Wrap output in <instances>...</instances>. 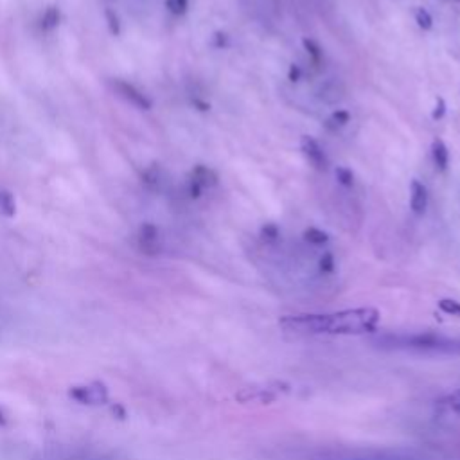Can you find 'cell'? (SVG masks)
<instances>
[{
  "instance_id": "6da1fadb",
  "label": "cell",
  "mask_w": 460,
  "mask_h": 460,
  "mask_svg": "<svg viewBox=\"0 0 460 460\" xmlns=\"http://www.w3.org/2000/svg\"><path fill=\"white\" fill-rule=\"evenodd\" d=\"M380 311L374 308H354L335 313H302L286 315L279 326L286 333L299 336L320 335H369L378 329Z\"/></svg>"
},
{
  "instance_id": "7a4b0ae2",
  "label": "cell",
  "mask_w": 460,
  "mask_h": 460,
  "mask_svg": "<svg viewBox=\"0 0 460 460\" xmlns=\"http://www.w3.org/2000/svg\"><path fill=\"white\" fill-rule=\"evenodd\" d=\"M374 346L419 356H460V336L453 338L437 333H390L374 338Z\"/></svg>"
},
{
  "instance_id": "3957f363",
  "label": "cell",
  "mask_w": 460,
  "mask_h": 460,
  "mask_svg": "<svg viewBox=\"0 0 460 460\" xmlns=\"http://www.w3.org/2000/svg\"><path fill=\"white\" fill-rule=\"evenodd\" d=\"M302 460H432L415 448L388 446H323L302 453Z\"/></svg>"
},
{
  "instance_id": "277c9868",
  "label": "cell",
  "mask_w": 460,
  "mask_h": 460,
  "mask_svg": "<svg viewBox=\"0 0 460 460\" xmlns=\"http://www.w3.org/2000/svg\"><path fill=\"white\" fill-rule=\"evenodd\" d=\"M110 87L119 97H122V100L132 105V107L139 108V110H151V100H149L144 92L139 90L134 83H128V81L124 80H112Z\"/></svg>"
},
{
  "instance_id": "5b68a950",
  "label": "cell",
  "mask_w": 460,
  "mask_h": 460,
  "mask_svg": "<svg viewBox=\"0 0 460 460\" xmlns=\"http://www.w3.org/2000/svg\"><path fill=\"white\" fill-rule=\"evenodd\" d=\"M69 396L73 397L74 401H77V403L95 407V405L107 403L108 388L101 383H90V385H83V387L70 388Z\"/></svg>"
},
{
  "instance_id": "8992f818",
  "label": "cell",
  "mask_w": 460,
  "mask_h": 460,
  "mask_svg": "<svg viewBox=\"0 0 460 460\" xmlns=\"http://www.w3.org/2000/svg\"><path fill=\"white\" fill-rule=\"evenodd\" d=\"M301 149L315 169H319V171H326V169L329 168V160H327L326 153H323V149L320 148V144L313 137H309V135H302Z\"/></svg>"
},
{
  "instance_id": "52a82bcc",
  "label": "cell",
  "mask_w": 460,
  "mask_h": 460,
  "mask_svg": "<svg viewBox=\"0 0 460 460\" xmlns=\"http://www.w3.org/2000/svg\"><path fill=\"white\" fill-rule=\"evenodd\" d=\"M159 237H160L159 228H156L155 225L153 223L141 225V228H139V236H137L139 248H141V250L148 255L159 254V250H160Z\"/></svg>"
},
{
  "instance_id": "ba28073f",
  "label": "cell",
  "mask_w": 460,
  "mask_h": 460,
  "mask_svg": "<svg viewBox=\"0 0 460 460\" xmlns=\"http://www.w3.org/2000/svg\"><path fill=\"white\" fill-rule=\"evenodd\" d=\"M428 207V189L422 186L419 180H412L410 183V209L414 210V214L421 216L426 213Z\"/></svg>"
},
{
  "instance_id": "9c48e42d",
  "label": "cell",
  "mask_w": 460,
  "mask_h": 460,
  "mask_svg": "<svg viewBox=\"0 0 460 460\" xmlns=\"http://www.w3.org/2000/svg\"><path fill=\"white\" fill-rule=\"evenodd\" d=\"M191 180H194L202 189H205V187L218 186V180L220 178H218L214 169L207 168V166H196V168L191 171Z\"/></svg>"
},
{
  "instance_id": "30bf717a",
  "label": "cell",
  "mask_w": 460,
  "mask_h": 460,
  "mask_svg": "<svg viewBox=\"0 0 460 460\" xmlns=\"http://www.w3.org/2000/svg\"><path fill=\"white\" fill-rule=\"evenodd\" d=\"M432 155H434V162L437 166L439 171H446L449 166V151L442 141H434L432 144Z\"/></svg>"
},
{
  "instance_id": "8fae6325",
  "label": "cell",
  "mask_w": 460,
  "mask_h": 460,
  "mask_svg": "<svg viewBox=\"0 0 460 460\" xmlns=\"http://www.w3.org/2000/svg\"><path fill=\"white\" fill-rule=\"evenodd\" d=\"M437 407L446 414H460V390H455L442 397L437 403Z\"/></svg>"
},
{
  "instance_id": "7c38bea8",
  "label": "cell",
  "mask_w": 460,
  "mask_h": 460,
  "mask_svg": "<svg viewBox=\"0 0 460 460\" xmlns=\"http://www.w3.org/2000/svg\"><path fill=\"white\" fill-rule=\"evenodd\" d=\"M0 213L8 218H13L16 214L15 196H13L9 191H4V189L0 191Z\"/></svg>"
},
{
  "instance_id": "4fadbf2b",
  "label": "cell",
  "mask_w": 460,
  "mask_h": 460,
  "mask_svg": "<svg viewBox=\"0 0 460 460\" xmlns=\"http://www.w3.org/2000/svg\"><path fill=\"white\" fill-rule=\"evenodd\" d=\"M60 9L56 8V6H50V8H47L46 11H43L42 15V27L46 31H53L56 29L58 23H60Z\"/></svg>"
},
{
  "instance_id": "5bb4252c",
  "label": "cell",
  "mask_w": 460,
  "mask_h": 460,
  "mask_svg": "<svg viewBox=\"0 0 460 460\" xmlns=\"http://www.w3.org/2000/svg\"><path fill=\"white\" fill-rule=\"evenodd\" d=\"M304 240L308 241V243L311 245H326L327 241H329V236H327V232H323V230H320V228L316 227H309L304 230Z\"/></svg>"
},
{
  "instance_id": "9a60e30c",
  "label": "cell",
  "mask_w": 460,
  "mask_h": 460,
  "mask_svg": "<svg viewBox=\"0 0 460 460\" xmlns=\"http://www.w3.org/2000/svg\"><path fill=\"white\" fill-rule=\"evenodd\" d=\"M351 121V114L347 110H335L331 114V117L327 119V126L333 129L340 128V126H346L347 122Z\"/></svg>"
},
{
  "instance_id": "2e32d148",
  "label": "cell",
  "mask_w": 460,
  "mask_h": 460,
  "mask_svg": "<svg viewBox=\"0 0 460 460\" xmlns=\"http://www.w3.org/2000/svg\"><path fill=\"white\" fill-rule=\"evenodd\" d=\"M105 18H107L108 31H110L112 35L114 36L121 35V18H119L117 13H115L114 9H107V11H105Z\"/></svg>"
},
{
  "instance_id": "e0dca14e",
  "label": "cell",
  "mask_w": 460,
  "mask_h": 460,
  "mask_svg": "<svg viewBox=\"0 0 460 460\" xmlns=\"http://www.w3.org/2000/svg\"><path fill=\"white\" fill-rule=\"evenodd\" d=\"M415 22H417V26L424 31H430L432 27H434V18H432V15L426 11L424 8L415 9Z\"/></svg>"
},
{
  "instance_id": "ac0fdd59",
  "label": "cell",
  "mask_w": 460,
  "mask_h": 460,
  "mask_svg": "<svg viewBox=\"0 0 460 460\" xmlns=\"http://www.w3.org/2000/svg\"><path fill=\"white\" fill-rule=\"evenodd\" d=\"M302 46H304L306 53L309 54V58H311L315 63H320V61H322V49H320L319 43L313 42V40L309 38H304L302 40Z\"/></svg>"
},
{
  "instance_id": "d6986e66",
  "label": "cell",
  "mask_w": 460,
  "mask_h": 460,
  "mask_svg": "<svg viewBox=\"0 0 460 460\" xmlns=\"http://www.w3.org/2000/svg\"><path fill=\"white\" fill-rule=\"evenodd\" d=\"M279 234H281V230H279V227L275 223H267L262 225L261 228V237L267 243H274V241L279 240Z\"/></svg>"
},
{
  "instance_id": "ffe728a7",
  "label": "cell",
  "mask_w": 460,
  "mask_h": 460,
  "mask_svg": "<svg viewBox=\"0 0 460 460\" xmlns=\"http://www.w3.org/2000/svg\"><path fill=\"white\" fill-rule=\"evenodd\" d=\"M166 6H168L169 13L176 16L186 15L187 8H189V0H166Z\"/></svg>"
},
{
  "instance_id": "44dd1931",
  "label": "cell",
  "mask_w": 460,
  "mask_h": 460,
  "mask_svg": "<svg viewBox=\"0 0 460 460\" xmlns=\"http://www.w3.org/2000/svg\"><path fill=\"white\" fill-rule=\"evenodd\" d=\"M319 267L322 274H331V272L335 270V255H333L331 252H326V254L320 257Z\"/></svg>"
},
{
  "instance_id": "7402d4cb",
  "label": "cell",
  "mask_w": 460,
  "mask_h": 460,
  "mask_svg": "<svg viewBox=\"0 0 460 460\" xmlns=\"http://www.w3.org/2000/svg\"><path fill=\"white\" fill-rule=\"evenodd\" d=\"M336 178L342 186H353L354 175L349 168H338L336 169Z\"/></svg>"
},
{
  "instance_id": "603a6c76",
  "label": "cell",
  "mask_w": 460,
  "mask_h": 460,
  "mask_svg": "<svg viewBox=\"0 0 460 460\" xmlns=\"http://www.w3.org/2000/svg\"><path fill=\"white\" fill-rule=\"evenodd\" d=\"M442 311L449 313V315H460V304L455 301H449V299H444V301L439 302Z\"/></svg>"
},
{
  "instance_id": "cb8c5ba5",
  "label": "cell",
  "mask_w": 460,
  "mask_h": 460,
  "mask_svg": "<svg viewBox=\"0 0 460 460\" xmlns=\"http://www.w3.org/2000/svg\"><path fill=\"white\" fill-rule=\"evenodd\" d=\"M446 114V103L444 100H437V105H435V110H434V119L437 121V119H442Z\"/></svg>"
},
{
  "instance_id": "d4e9b609",
  "label": "cell",
  "mask_w": 460,
  "mask_h": 460,
  "mask_svg": "<svg viewBox=\"0 0 460 460\" xmlns=\"http://www.w3.org/2000/svg\"><path fill=\"white\" fill-rule=\"evenodd\" d=\"M288 77H289V81H293V83L301 80V67H299L297 63H291V67H289Z\"/></svg>"
}]
</instances>
